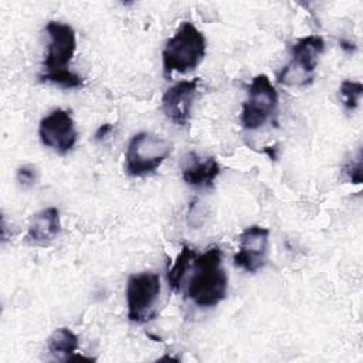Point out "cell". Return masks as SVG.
<instances>
[{"mask_svg": "<svg viewBox=\"0 0 363 363\" xmlns=\"http://www.w3.org/2000/svg\"><path fill=\"white\" fill-rule=\"evenodd\" d=\"M193 274L187 281L186 294L200 308H214L227 296L228 277L223 267L220 247L213 245L203 254H196Z\"/></svg>", "mask_w": 363, "mask_h": 363, "instance_id": "obj_1", "label": "cell"}, {"mask_svg": "<svg viewBox=\"0 0 363 363\" xmlns=\"http://www.w3.org/2000/svg\"><path fill=\"white\" fill-rule=\"evenodd\" d=\"M206 50L204 34L191 21H183L162 51L164 77L170 78L173 72L187 74L193 71L206 57Z\"/></svg>", "mask_w": 363, "mask_h": 363, "instance_id": "obj_2", "label": "cell"}, {"mask_svg": "<svg viewBox=\"0 0 363 363\" xmlns=\"http://www.w3.org/2000/svg\"><path fill=\"white\" fill-rule=\"evenodd\" d=\"M173 145L166 138L139 132L132 136L125 153V170L132 177H146L153 174L170 156Z\"/></svg>", "mask_w": 363, "mask_h": 363, "instance_id": "obj_3", "label": "cell"}, {"mask_svg": "<svg viewBox=\"0 0 363 363\" xmlns=\"http://www.w3.org/2000/svg\"><path fill=\"white\" fill-rule=\"evenodd\" d=\"M325 51L320 35H306L295 41L291 48V61L281 69L277 79L286 86H308L315 79L319 57Z\"/></svg>", "mask_w": 363, "mask_h": 363, "instance_id": "obj_4", "label": "cell"}, {"mask_svg": "<svg viewBox=\"0 0 363 363\" xmlns=\"http://www.w3.org/2000/svg\"><path fill=\"white\" fill-rule=\"evenodd\" d=\"M162 285L156 272H139L128 278L126 306L128 319L133 323L150 322L157 312Z\"/></svg>", "mask_w": 363, "mask_h": 363, "instance_id": "obj_5", "label": "cell"}, {"mask_svg": "<svg viewBox=\"0 0 363 363\" xmlns=\"http://www.w3.org/2000/svg\"><path fill=\"white\" fill-rule=\"evenodd\" d=\"M278 106V92L271 79L265 74H258L252 78L247 99L242 104L241 123L248 130H255L264 126L275 113Z\"/></svg>", "mask_w": 363, "mask_h": 363, "instance_id": "obj_6", "label": "cell"}, {"mask_svg": "<svg viewBox=\"0 0 363 363\" xmlns=\"http://www.w3.org/2000/svg\"><path fill=\"white\" fill-rule=\"evenodd\" d=\"M45 33L48 35V44L43 61V71L38 77L69 71L68 67L77 50L75 30L67 23L51 20L45 26Z\"/></svg>", "mask_w": 363, "mask_h": 363, "instance_id": "obj_7", "label": "cell"}, {"mask_svg": "<svg viewBox=\"0 0 363 363\" xmlns=\"http://www.w3.org/2000/svg\"><path fill=\"white\" fill-rule=\"evenodd\" d=\"M38 136L45 147L60 155L68 153L75 146L78 138L69 111L57 108L44 116L38 126Z\"/></svg>", "mask_w": 363, "mask_h": 363, "instance_id": "obj_8", "label": "cell"}, {"mask_svg": "<svg viewBox=\"0 0 363 363\" xmlns=\"http://www.w3.org/2000/svg\"><path fill=\"white\" fill-rule=\"evenodd\" d=\"M269 230L259 225H250L240 234L238 251L234 255V265L245 272L262 269L268 261Z\"/></svg>", "mask_w": 363, "mask_h": 363, "instance_id": "obj_9", "label": "cell"}, {"mask_svg": "<svg viewBox=\"0 0 363 363\" xmlns=\"http://www.w3.org/2000/svg\"><path fill=\"white\" fill-rule=\"evenodd\" d=\"M199 78L183 79L166 89L162 96V109L169 121L177 126L189 123L193 102L199 92Z\"/></svg>", "mask_w": 363, "mask_h": 363, "instance_id": "obj_10", "label": "cell"}, {"mask_svg": "<svg viewBox=\"0 0 363 363\" xmlns=\"http://www.w3.org/2000/svg\"><path fill=\"white\" fill-rule=\"evenodd\" d=\"M220 174V164L216 157H201L191 152L186 157L182 169L183 180L193 189H210L213 187L217 176Z\"/></svg>", "mask_w": 363, "mask_h": 363, "instance_id": "obj_11", "label": "cell"}, {"mask_svg": "<svg viewBox=\"0 0 363 363\" xmlns=\"http://www.w3.org/2000/svg\"><path fill=\"white\" fill-rule=\"evenodd\" d=\"M61 231L60 211L57 207H47L30 218L26 240L33 245H48Z\"/></svg>", "mask_w": 363, "mask_h": 363, "instance_id": "obj_12", "label": "cell"}, {"mask_svg": "<svg viewBox=\"0 0 363 363\" xmlns=\"http://www.w3.org/2000/svg\"><path fill=\"white\" fill-rule=\"evenodd\" d=\"M47 349L54 359L69 362L77 353L78 336L68 328H58L48 336Z\"/></svg>", "mask_w": 363, "mask_h": 363, "instance_id": "obj_13", "label": "cell"}, {"mask_svg": "<svg viewBox=\"0 0 363 363\" xmlns=\"http://www.w3.org/2000/svg\"><path fill=\"white\" fill-rule=\"evenodd\" d=\"M196 254L197 252L191 247L184 244L182 247L179 255L176 257L174 264L172 265V268L167 269V282H169V286L174 292L180 291L182 285H183V281H184V277H186V272L191 268V264H193V259H194Z\"/></svg>", "mask_w": 363, "mask_h": 363, "instance_id": "obj_14", "label": "cell"}, {"mask_svg": "<svg viewBox=\"0 0 363 363\" xmlns=\"http://www.w3.org/2000/svg\"><path fill=\"white\" fill-rule=\"evenodd\" d=\"M340 95L343 99V105L349 111H354L359 105V101L363 95V85L360 81L345 79L340 84Z\"/></svg>", "mask_w": 363, "mask_h": 363, "instance_id": "obj_15", "label": "cell"}, {"mask_svg": "<svg viewBox=\"0 0 363 363\" xmlns=\"http://www.w3.org/2000/svg\"><path fill=\"white\" fill-rule=\"evenodd\" d=\"M38 180V169L34 164H23L17 169V182L23 189H31Z\"/></svg>", "mask_w": 363, "mask_h": 363, "instance_id": "obj_16", "label": "cell"}, {"mask_svg": "<svg viewBox=\"0 0 363 363\" xmlns=\"http://www.w3.org/2000/svg\"><path fill=\"white\" fill-rule=\"evenodd\" d=\"M346 177L349 179V182L354 183V184H360L362 183V157L360 153L357 155L356 160H350L345 169H343Z\"/></svg>", "mask_w": 363, "mask_h": 363, "instance_id": "obj_17", "label": "cell"}, {"mask_svg": "<svg viewBox=\"0 0 363 363\" xmlns=\"http://www.w3.org/2000/svg\"><path fill=\"white\" fill-rule=\"evenodd\" d=\"M111 130H112V125H111V123H104V125L99 126L98 130L95 132V139H96V140L104 139Z\"/></svg>", "mask_w": 363, "mask_h": 363, "instance_id": "obj_18", "label": "cell"}]
</instances>
